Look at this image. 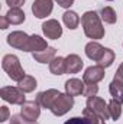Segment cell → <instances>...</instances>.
I'll use <instances>...</instances> for the list:
<instances>
[{
  "mask_svg": "<svg viewBox=\"0 0 123 124\" xmlns=\"http://www.w3.org/2000/svg\"><path fill=\"white\" fill-rule=\"evenodd\" d=\"M81 25L86 36L90 39H101L104 36V28L96 12H86L81 17Z\"/></svg>",
  "mask_w": 123,
  "mask_h": 124,
  "instance_id": "cell-1",
  "label": "cell"
},
{
  "mask_svg": "<svg viewBox=\"0 0 123 124\" xmlns=\"http://www.w3.org/2000/svg\"><path fill=\"white\" fill-rule=\"evenodd\" d=\"M1 66H3V69L6 71V74L9 75V78L12 81L19 82V81H22L25 78V71L20 66L19 58L16 55H12V54L4 55L3 61H1Z\"/></svg>",
  "mask_w": 123,
  "mask_h": 124,
  "instance_id": "cell-2",
  "label": "cell"
},
{
  "mask_svg": "<svg viewBox=\"0 0 123 124\" xmlns=\"http://www.w3.org/2000/svg\"><path fill=\"white\" fill-rule=\"evenodd\" d=\"M0 97L10 102V104H16V105H22L25 104V93L19 88V87H3L0 90Z\"/></svg>",
  "mask_w": 123,
  "mask_h": 124,
  "instance_id": "cell-3",
  "label": "cell"
},
{
  "mask_svg": "<svg viewBox=\"0 0 123 124\" xmlns=\"http://www.w3.org/2000/svg\"><path fill=\"white\" fill-rule=\"evenodd\" d=\"M72 107H74V98H72L70 94H61V95L55 100V102H54L51 111H52L54 116L61 117L64 114H67Z\"/></svg>",
  "mask_w": 123,
  "mask_h": 124,
  "instance_id": "cell-4",
  "label": "cell"
},
{
  "mask_svg": "<svg viewBox=\"0 0 123 124\" xmlns=\"http://www.w3.org/2000/svg\"><path fill=\"white\" fill-rule=\"evenodd\" d=\"M87 107L94 111L100 118H103L104 121L110 118V113H109V105L106 104V101L103 98H98V97H90L87 98Z\"/></svg>",
  "mask_w": 123,
  "mask_h": 124,
  "instance_id": "cell-5",
  "label": "cell"
},
{
  "mask_svg": "<svg viewBox=\"0 0 123 124\" xmlns=\"http://www.w3.org/2000/svg\"><path fill=\"white\" fill-rule=\"evenodd\" d=\"M29 38L31 36H28L25 32L15 31L7 36V43L12 48H16V49H20V51H25L26 52V46H28Z\"/></svg>",
  "mask_w": 123,
  "mask_h": 124,
  "instance_id": "cell-6",
  "label": "cell"
},
{
  "mask_svg": "<svg viewBox=\"0 0 123 124\" xmlns=\"http://www.w3.org/2000/svg\"><path fill=\"white\" fill-rule=\"evenodd\" d=\"M52 7H54L52 0H35L32 4V13L38 19H44L51 15Z\"/></svg>",
  "mask_w": 123,
  "mask_h": 124,
  "instance_id": "cell-7",
  "label": "cell"
},
{
  "mask_svg": "<svg viewBox=\"0 0 123 124\" xmlns=\"http://www.w3.org/2000/svg\"><path fill=\"white\" fill-rule=\"evenodd\" d=\"M20 116H23L29 121H36L38 117L41 116V105L38 101H26L22 104L20 108Z\"/></svg>",
  "mask_w": 123,
  "mask_h": 124,
  "instance_id": "cell-8",
  "label": "cell"
},
{
  "mask_svg": "<svg viewBox=\"0 0 123 124\" xmlns=\"http://www.w3.org/2000/svg\"><path fill=\"white\" fill-rule=\"evenodd\" d=\"M104 78V68L100 65L88 66L83 75V81L86 84H97Z\"/></svg>",
  "mask_w": 123,
  "mask_h": 124,
  "instance_id": "cell-9",
  "label": "cell"
},
{
  "mask_svg": "<svg viewBox=\"0 0 123 124\" xmlns=\"http://www.w3.org/2000/svg\"><path fill=\"white\" fill-rule=\"evenodd\" d=\"M60 95H61V93H60L58 90H46V91H44V93L38 94L36 101L39 102L41 107L51 110L52 105H54V102H55V100H57Z\"/></svg>",
  "mask_w": 123,
  "mask_h": 124,
  "instance_id": "cell-10",
  "label": "cell"
},
{
  "mask_svg": "<svg viewBox=\"0 0 123 124\" xmlns=\"http://www.w3.org/2000/svg\"><path fill=\"white\" fill-rule=\"evenodd\" d=\"M42 31L48 39H58L62 35V28L55 19H49L42 25Z\"/></svg>",
  "mask_w": 123,
  "mask_h": 124,
  "instance_id": "cell-11",
  "label": "cell"
},
{
  "mask_svg": "<svg viewBox=\"0 0 123 124\" xmlns=\"http://www.w3.org/2000/svg\"><path fill=\"white\" fill-rule=\"evenodd\" d=\"M84 90H86V82L78 78H71L65 82V93L70 94L71 97L84 94Z\"/></svg>",
  "mask_w": 123,
  "mask_h": 124,
  "instance_id": "cell-12",
  "label": "cell"
},
{
  "mask_svg": "<svg viewBox=\"0 0 123 124\" xmlns=\"http://www.w3.org/2000/svg\"><path fill=\"white\" fill-rule=\"evenodd\" d=\"M83 65H84V62L78 55L71 54L65 58V74H77L81 71Z\"/></svg>",
  "mask_w": 123,
  "mask_h": 124,
  "instance_id": "cell-13",
  "label": "cell"
},
{
  "mask_svg": "<svg viewBox=\"0 0 123 124\" xmlns=\"http://www.w3.org/2000/svg\"><path fill=\"white\" fill-rule=\"evenodd\" d=\"M46 48H48V45H46V40H45V39H42V38L38 36V35H32L31 38H29L28 46H26V52L35 54V52L45 51Z\"/></svg>",
  "mask_w": 123,
  "mask_h": 124,
  "instance_id": "cell-14",
  "label": "cell"
},
{
  "mask_svg": "<svg viewBox=\"0 0 123 124\" xmlns=\"http://www.w3.org/2000/svg\"><path fill=\"white\" fill-rule=\"evenodd\" d=\"M106 48H103L98 42H90L86 45V55L91 59V61L98 62V59L101 58L103 52H104Z\"/></svg>",
  "mask_w": 123,
  "mask_h": 124,
  "instance_id": "cell-15",
  "label": "cell"
},
{
  "mask_svg": "<svg viewBox=\"0 0 123 124\" xmlns=\"http://www.w3.org/2000/svg\"><path fill=\"white\" fill-rule=\"evenodd\" d=\"M57 55V51L55 48H46L45 51H41V52H35L33 54V59L39 63H46V62H52V59L55 58Z\"/></svg>",
  "mask_w": 123,
  "mask_h": 124,
  "instance_id": "cell-16",
  "label": "cell"
},
{
  "mask_svg": "<svg viewBox=\"0 0 123 124\" xmlns=\"http://www.w3.org/2000/svg\"><path fill=\"white\" fill-rule=\"evenodd\" d=\"M6 17L10 25H20L25 22V13L20 7H13L6 13Z\"/></svg>",
  "mask_w": 123,
  "mask_h": 124,
  "instance_id": "cell-17",
  "label": "cell"
},
{
  "mask_svg": "<svg viewBox=\"0 0 123 124\" xmlns=\"http://www.w3.org/2000/svg\"><path fill=\"white\" fill-rule=\"evenodd\" d=\"M62 20H64V23L68 29H77L78 25H80V16L72 10H67L62 15Z\"/></svg>",
  "mask_w": 123,
  "mask_h": 124,
  "instance_id": "cell-18",
  "label": "cell"
},
{
  "mask_svg": "<svg viewBox=\"0 0 123 124\" xmlns=\"http://www.w3.org/2000/svg\"><path fill=\"white\" fill-rule=\"evenodd\" d=\"M49 71L54 75H62V74H65V58L55 56L52 59V62H49Z\"/></svg>",
  "mask_w": 123,
  "mask_h": 124,
  "instance_id": "cell-19",
  "label": "cell"
},
{
  "mask_svg": "<svg viewBox=\"0 0 123 124\" xmlns=\"http://www.w3.org/2000/svg\"><path fill=\"white\" fill-rule=\"evenodd\" d=\"M109 91H110V94H112V97H113L114 101L123 104V85L122 84H119L116 81H112V84L109 87Z\"/></svg>",
  "mask_w": 123,
  "mask_h": 124,
  "instance_id": "cell-20",
  "label": "cell"
},
{
  "mask_svg": "<svg viewBox=\"0 0 123 124\" xmlns=\"http://www.w3.org/2000/svg\"><path fill=\"white\" fill-rule=\"evenodd\" d=\"M18 84H19V88L23 93H32L36 88V79L31 75H25V78L22 81H19Z\"/></svg>",
  "mask_w": 123,
  "mask_h": 124,
  "instance_id": "cell-21",
  "label": "cell"
},
{
  "mask_svg": "<svg viewBox=\"0 0 123 124\" xmlns=\"http://www.w3.org/2000/svg\"><path fill=\"white\" fill-rule=\"evenodd\" d=\"M100 17H101L106 23H109V25H113V23L117 22L116 12H114L112 7H109V6H106V7H103V9L100 10Z\"/></svg>",
  "mask_w": 123,
  "mask_h": 124,
  "instance_id": "cell-22",
  "label": "cell"
},
{
  "mask_svg": "<svg viewBox=\"0 0 123 124\" xmlns=\"http://www.w3.org/2000/svg\"><path fill=\"white\" fill-rule=\"evenodd\" d=\"M114 61V52L112 51V49H104V52H103V55H101V58L98 59V65L100 66H103V68H107V66H110L112 63Z\"/></svg>",
  "mask_w": 123,
  "mask_h": 124,
  "instance_id": "cell-23",
  "label": "cell"
},
{
  "mask_svg": "<svg viewBox=\"0 0 123 124\" xmlns=\"http://www.w3.org/2000/svg\"><path fill=\"white\" fill-rule=\"evenodd\" d=\"M107 105H109L110 117H112L113 120H119V118H120V116H122V104H120V102H117V101H114V100H112Z\"/></svg>",
  "mask_w": 123,
  "mask_h": 124,
  "instance_id": "cell-24",
  "label": "cell"
},
{
  "mask_svg": "<svg viewBox=\"0 0 123 124\" xmlns=\"http://www.w3.org/2000/svg\"><path fill=\"white\" fill-rule=\"evenodd\" d=\"M83 117H84V118H86L90 124H100V121L103 120V118H100L94 111H91L88 107H86V108H84V111H83Z\"/></svg>",
  "mask_w": 123,
  "mask_h": 124,
  "instance_id": "cell-25",
  "label": "cell"
},
{
  "mask_svg": "<svg viewBox=\"0 0 123 124\" xmlns=\"http://www.w3.org/2000/svg\"><path fill=\"white\" fill-rule=\"evenodd\" d=\"M97 93H98V87H97V84H86L84 95H86L87 98H90V97H94V95H96Z\"/></svg>",
  "mask_w": 123,
  "mask_h": 124,
  "instance_id": "cell-26",
  "label": "cell"
},
{
  "mask_svg": "<svg viewBox=\"0 0 123 124\" xmlns=\"http://www.w3.org/2000/svg\"><path fill=\"white\" fill-rule=\"evenodd\" d=\"M10 124H38L36 121H29V120H26L23 116H12V118H10Z\"/></svg>",
  "mask_w": 123,
  "mask_h": 124,
  "instance_id": "cell-27",
  "label": "cell"
},
{
  "mask_svg": "<svg viewBox=\"0 0 123 124\" xmlns=\"http://www.w3.org/2000/svg\"><path fill=\"white\" fill-rule=\"evenodd\" d=\"M64 124H90L84 117H72L70 120H67Z\"/></svg>",
  "mask_w": 123,
  "mask_h": 124,
  "instance_id": "cell-28",
  "label": "cell"
},
{
  "mask_svg": "<svg viewBox=\"0 0 123 124\" xmlns=\"http://www.w3.org/2000/svg\"><path fill=\"white\" fill-rule=\"evenodd\" d=\"M113 81H116V82H119V84H122L123 85V62L120 63V66L117 68V71H116V75H114V79Z\"/></svg>",
  "mask_w": 123,
  "mask_h": 124,
  "instance_id": "cell-29",
  "label": "cell"
},
{
  "mask_svg": "<svg viewBox=\"0 0 123 124\" xmlns=\"http://www.w3.org/2000/svg\"><path fill=\"white\" fill-rule=\"evenodd\" d=\"M9 118V108L7 107H0V121L3 123V121H6Z\"/></svg>",
  "mask_w": 123,
  "mask_h": 124,
  "instance_id": "cell-30",
  "label": "cell"
},
{
  "mask_svg": "<svg viewBox=\"0 0 123 124\" xmlns=\"http://www.w3.org/2000/svg\"><path fill=\"white\" fill-rule=\"evenodd\" d=\"M6 3L9 4L10 9H13V7H20V6H23V4H25V0H6Z\"/></svg>",
  "mask_w": 123,
  "mask_h": 124,
  "instance_id": "cell-31",
  "label": "cell"
},
{
  "mask_svg": "<svg viewBox=\"0 0 123 124\" xmlns=\"http://www.w3.org/2000/svg\"><path fill=\"white\" fill-rule=\"evenodd\" d=\"M61 7H70L72 3H74V0H55Z\"/></svg>",
  "mask_w": 123,
  "mask_h": 124,
  "instance_id": "cell-32",
  "label": "cell"
},
{
  "mask_svg": "<svg viewBox=\"0 0 123 124\" xmlns=\"http://www.w3.org/2000/svg\"><path fill=\"white\" fill-rule=\"evenodd\" d=\"M9 25H10V23H9L7 17H6V16H3V17L0 19V28H1V29H7V28H9Z\"/></svg>",
  "mask_w": 123,
  "mask_h": 124,
  "instance_id": "cell-33",
  "label": "cell"
},
{
  "mask_svg": "<svg viewBox=\"0 0 123 124\" xmlns=\"http://www.w3.org/2000/svg\"><path fill=\"white\" fill-rule=\"evenodd\" d=\"M100 124H106V121H104V120H101V121H100Z\"/></svg>",
  "mask_w": 123,
  "mask_h": 124,
  "instance_id": "cell-34",
  "label": "cell"
},
{
  "mask_svg": "<svg viewBox=\"0 0 123 124\" xmlns=\"http://www.w3.org/2000/svg\"><path fill=\"white\" fill-rule=\"evenodd\" d=\"M107 1H112V0H107Z\"/></svg>",
  "mask_w": 123,
  "mask_h": 124,
  "instance_id": "cell-35",
  "label": "cell"
}]
</instances>
